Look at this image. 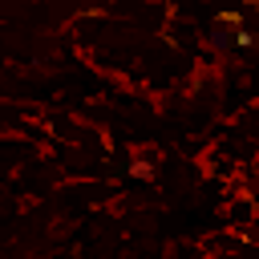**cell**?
I'll list each match as a JSON object with an SVG mask.
<instances>
[{"mask_svg": "<svg viewBox=\"0 0 259 259\" xmlns=\"http://www.w3.org/2000/svg\"><path fill=\"white\" fill-rule=\"evenodd\" d=\"M125 170H130V178H146V182H154V166H150V162H125Z\"/></svg>", "mask_w": 259, "mask_h": 259, "instance_id": "6da1fadb", "label": "cell"}, {"mask_svg": "<svg viewBox=\"0 0 259 259\" xmlns=\"http://www.w3.org/2000/svg\"><path fill=\"white\" fill-rule=\"evenodd\" d=\"M214 20H219V24H235V28H239V24H243V12H239V8H219V12H214Z\"/></svg>", "mask_w": 259, "mask_h": 259, "instance_id": "7a4b0ae2", "label": "cell"}, {"mask_svg": "<svg viewBox=\"0 0 259 259\" xmlns=\"http://www.w3.org/2000/svg\"><path fill=\"white\" fill-rule=\"evenodd\" d=\"M158 36H162V45H166V49H182V45H178V36H174V32H170V28H162V32H158Z\"/></svg>", "mask_w": 259, "mask_h": 259, "instance_id": "3957f363", "label": "cell"}, {"mask_svg": "<svg viewBox=\"0 0 259 259\" xmlns=\"http://www.w3.org/2000/svg\"><path fill=\"white\" fill-rule=\"evenodd\" d=\"M235 45H239V49H251V32L239 28V32H235Z\"/></svg>", "mask_w": 259, "mask_h": 259, "instance_id": "277c9868", "label": "cell"}, {"mask_svg": "<svg viewBox=\"0 0 259 259\" xmlns=\"http://www.w3.org/2000/svg\"><path fill=\"white\" fill-rule=\"evenodd\" d=\"M243 4H247V8H255V4H259V0H243Z\"/></svg>", "mask_w": 259, "mask_h": 259, "instance_id": "5b68a950", "label": "cell"}]
</instances>
